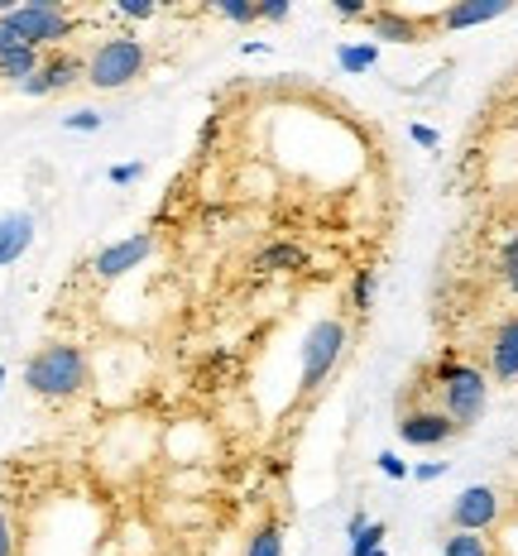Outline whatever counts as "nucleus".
Listing matches in <instances>:
<instances>
[{
  "mask_svg": "<svg viewBox=\"0 0 518 556\" xmlns=\"http://www.w3.org/2000/svg\"><path fill=\"white\" fill-rule=\"evenodd\" d=\"M91 369L83 345H67V341H49L25 361V389L34 399H49V403H67L87 389Z\"/></svg>",
  "mask_w": 518,
  "mask_h": 556,
  "instance_id": "nucleus-1",
  "label": "nucleus"
},
{
  "mask_svg": "<svg viewBox=\"0 0 518 556\" xmlns=\"http://www.w3.org/2000/svg\"><path fill=\"white\" fill-rule=\"evenodd\" d=\"M437 408L452 417L460 432L476 427L480 417H485V408H490V375L446 355V361L437 365Z\"/></svg>",
  "mask_w": 518,
  "mask_h": 556,
  "instance_id": "nucleus-2",
  "label": "nucleus"
},
{
  "mask_svg": "<svg viewBox=\"0 0 518 556\" xmlns=\"http://www.w3.org/2000/svg\"><path fill=\"white\" fill-rule=\"evenodd\" d=\"M144 67H149V43L135 39V34H111L87 53V83L97 91H121L135 77H144Z\"/></svg>",
  "mask_w": 518,
  "mask_h": 556,
  "instance_id": "nucleus-3",
  "label": "nucleus"
},
{
  "mask_svg": "<svg viewBox=\"0 0 518 556\" xmlns=\"http://www.w3.org/2000/svg\"><path fill=\"white\" fill-rule=\"evenodd\" d=\"M5 25L15 29L29 49H39V53L53 49L58 53L67 39H73L77 20H73V10L58 5V0H25V5H10L5 10Z\"/></svg>",
  "mask_w": 518,
  "mask_h": 556,
  "instance_id": "nucleus-4",
  "label": "nucleus"
},
{
  "mask_svg": "<svg viewBox=\"0 0 518 556\" xmlns=\"http://www.w3.org/2000/svg\"><path fill=\"white\" fill-rule=\"evenodd\" d=\"M345 345H351V331H345L341 317H321L307 327V336H303V389L307 393H317L327 384V375L341 365Z\"/></svg>",
  "mask_w": 518,
  "mask_h": 556,
  "instance_id": "nucleus-5",
  "label": "nucleus"
},
{
  "mask_svg": "<svg viewBox=\"0 0 518 556\" xmlns=\"http://www.w3.org/2000/svg\"><path fill=\"white\" fill-rule=\"evenodd\" d=\"M154 254V236L149 230H135V236H125V240H115V245H106L91 260V274L101 278V283H115V278H125L130 269H140V264Z\"/></svg>",
  "mask_w": 518,
  "mask_h": 556,
  "instance_id": "nucleus-6",
  "label": "nucleus"
},
{
  "mask_svg": "<svg viewBox=\"0 0 518 556\" xmlns=\"http://www.w3.org/2000/svg\"><path fill=\"white\" fill-rule=\"evenodd\" d=\"M500 523V490L470 484L452 500V532H490Z\"/></svg>",
  "mask_w": 518,
  "mask_h": 556,
  "instance_id": "nucleus-7",
  "label": "nucleus"
},
{
  "mask_svg": "<svg viewBox=\"0 0 518 556\" xmlns=\"http://www.w3.org/2000/svg\"><path fill=\"white\" fill-rule=\"evenodd\" d=\"M456 432H460V427L442 408H408L399 417V437L408 446H446Z\"/></svg>",
  "mask_w": 518,
  "mask_h": 556,
  "instance_id": "nucleus-8",
  "label": "nucleus"
},
{
  "mask_svg": "<svg viewBox=\"0 0 518 556\" xmlns=\"http://www.w3.org/2000/svg\"><path fill=\"white\" fill-rule=\"evenodd\" d=\"M514 0H456V5H446L442 15L432 20L437 29H476V25H490V20L509 15Z\"/></svg>",
  "mask_w": 518,
  "mask_h": 556,
  "instance_id": "nucleus-9",
  "label": "nucleus"
},
{
  "mask_svg": "<svg viewBox=\"0 0 518 556\" xmlns=\"http://www.w3.org/2000/svg\"><path fill=\"white\" fill-rule=\"evenodd\" d=\"M490 379L494 384H514L518 379V317H504L490 336Z\"/></svg>",
  "mask_w": 518,
  "mask_h": 556,
  "instance_id": "nucleus-10",
  "label": "nucleus"
},
{
  "mask_svg": "<svg viewBox=\"0 0 518 556\" xmlns=\"http://www.w3.org/2000/svg\"><path fill=\"white\" fill-rule=\"evenodd\" d=\"M39 77H43V87H49V97H58V91L87 83V58H83V53H63V49H58V53H43Z\"/></svg>",
  "mask_w": 518,
  "mask_h": 556,
  "instance_id": "nucleus-11",
  "label": "nucleus"
},
{
  "mask_svg": "<svg viewBox=\"0 0 518 556\" xmlns=\"http://www.w3.org/2000/svg\"><path fill=\"white\" fill-rule=\"evenodd\" d=\"M34 245V216L29 212H0V269L15 264Z\"/></svg>",
  "mask_w": 518,
  "mask_h": 556,
  "instance_id": "nucleus-12",
  "label": "nucleus"
},
{
  "mask_svg": "<svg viewBox=\"0 0 518 556\" xmlns=\"http://www.w3.org/2000/svg\"><path fill=\"white\" fill-rule=\"evenodd\" d=\"M365 25H370L375 39H389V43H422V25H418V20H408L403 10H370V15H365Z\"/></svg>",
  "mask_w": 518,
  "mask_h": 556,
  "instance_id": "nucleus-13",
  "label": "nucleus"
},
{
  "mask_svg": "<svg viewBox=\"0 0 518 556\" xmlns=\"http://www.w3.org/2000/svg\"><path fill=\"white\" fill-rule=\"evenodd\" d=\"M43 67V53L39 49H29V43H20V49H10L5 58H0V83H10V87H20V83H29L34 73Z\"/></svg>",
  "mask_w": 518,
  "mask_h": 556,
  "instance_id": "nucleus-14",
  "label": "nucleus"
},
{
  "mask_svg": "<svg viewBox=\"0 0 518 556\" xmlns=\"http://www.w3.org/2000/svg\"><path fill=\"white\" fill-rule=\"evenodd\" d=\"M255 264H260V269H269V274L307 269V250H303V245H293V240H279V245H264V250L255 254Z\"/></svg>",
  "mask_w": 518,
  "mask_h": 556,
  "instance_id": "nucleus-15",
  "label": "nucleus"
},
{
  "mask_svg": "<svg viewBox=\"0 0 518 556\" xmlns=\"http://www.w3.org/2000/svg\"><path fill=\"white\" fill-rule=\"evenodd\" d=\"M337 63L345 67V73H370V67L379 63V43H341Z\"/></svg>",
  "mask_w": 518,
  "mask_h": 556,
  "instance_id": "nucleus-16",
  "label": "nucleus"
},
{
  "mask_svg": "<svg viewBox=\"0 0 518 556\" xmlns=\"http://www.w3.org/2000/svg\"><path fill=\"white\" fill-rule=\"evenodd\" d=\"M442 556H494V547L485 532H452L442 542Z\"/></svg>",
  "mask_w": 518,
  "mask_h": 556,
  "instance_id": "nucleus-17",
  "label": "nucleus"
},
{
  "mask_svg": "<svg viewBox=\"0 0 518 556\" xmlns=\"http://www.w3.org/2000/svg\"><path fill=\"white\" fill-rule=\"evenodd\" d=\"M245 556H283V528H279V523L255 528V538H250Z\"/></svg>",
  "mask_w": 518,
  "mask_h": 556,
  "instance_id": "nucleus-18",
  "label": "nucleus"
},
{
  "mask_svg": "<svg viewBox=\"0 0 518 556\" xmlns=\"http://www.w3.org/2000/svg\"><path fill=\"white\" fill-rule=\"evenodd\" d=\"M351 307L361 312V317L375 307V269H355V278H351Z\"/></svg>",
  "mask_w": 518,
  "mask_h": 556,
  "instance_id": "nucleus-19",
  "label": "nucleus"
},
{
  "mask_svg": "<svg viewBox=\"0 0 518 556\" xmlns=\"http://www.w3.org/2000/svg\"><path fill=\"white\" fill-rule=\"evenodd\" d=\"M384 538H389V528L375 518V523L365 528L361 538H351V556H375V552H384Z\"/></svg>",
  "mask_w": 518,
  "mask_h": 556,
  "instance_id": "nucleus-20",
  "label": "nucleus"
},
{
  "mask_svg": "<svg viewBox=\"0 0 518 556\" xmlns=\"http://www.w3.org/2000/svg\"><path fill=\"white\" fill-rule=\"evenodd\" d=\"M216 10H222L230 25H250V20H260V5H250V0H216Z\"/></svg>",
  "mask_w": 518,
  "mask_h": 556,
  "instance_id": "nucleus-21",
  "label": "nucleus"
},
{
  "mask_svg": "<svg viewBox=\"0 0 518 556\" xmlns=\"http://www.w3.org/2000/svg\"><path fill=\"white\" fill-rule=\"evenodd\" d=\"M500 269H504V283H509V293H518V236L504 240V250H500Z\"/></svg>",
  "mask_w": 518,
  "mask_h": 556,
  "instance_id": "nucleus-22",
  "label": "nucleus"
},
{
  "mask_svg": "<svg viewBox=\"0 0 518 556\" xmlns=\"http://www.w3.org/2000/svg\"><path fill=\"white\" fill-rule=\"evenodd\" d=\"M63 125H67V130H77V135H97L101 130V115L97 111H73V115H63Z\"/></svg>",
  "mask_w": 518,
  "mask_h": 556,
  "instance_id": "nucleus-23",
  "label": "nucleus"
},
{
  "mask_svg": "<svg viewBox=\"0 0 518 556\" xmlns=\"http://www.w3.org/2000/svg\"><path fill=\"white\" fill-rule=\"evenodd\" d=\"M115 10H121L125 20H154V15H159V5H154V0H121V5H115Z\"/></svg>",
  "mask_w": 518,
  "mask_h": 556,
  "instance_id": "nucleus-24",
  "label": "nucleus"
},
{
  "mask_svg": "<svg viewBox=\"0 0 518 556\" xmlns=\"http://www.w3.org/2000/svg\"><path fill=\"white\" fill-rule=\"evenodd\" d=\"M144 178V164H115L111 168V182L115 188H130V182H140Z\"/></svg>",
  "mask_w": 518,
  "mask_h": 556,
  "instance_id": "nucleus-25",
  "label": "nucleus"
},
{
  "mask_svg": "<svg viewBox=\"0 0 518 556\" xmlns=\"http://www.w3.org/2000/svg\"><path fill=\"white\" fill-rule=\"evenodd\" d=\"M379 470H384L389 480H408V475H413V470H408V460H399L394 451H384V456H379Z\"/></svg>",
  "mask_w": 518,
  "mask_h": 556,
  "instance_id": "nucleus-26",
  "label": "nucleus"
},
{
  "mask_svg": "<svg viewBox=\"0 0 518 556\" xmlns=\"http://www.w3.org/2000/svg\"><path fill=\"white\" fill-rule=\"evenodd\" d=\"M446 475V460H422V466H413V480L418 484H432V480H442Z\"/></svg>",
  "mask_w": 518,
  "mask_h": 556,
  "instance_id": "nucleus-27",
  "label": "nucleus"
},
{
  "mask_svg": "<svg viewBox=\"0 0 518 556\" xmlns=\"http://www.w3.org/2000/svg\"><path fill=\"white\" fill-rule=\"evenodd\" d=\"M0 556H15V523L5 508H0Z\"/></svg>",
  "mask_w": 518,
  "mask_h": 556,
  "instance_id": "nucleus-28",
  "label": "nucleus"
},
{
  "mask_svg": "<svg viewBox=\"0 0 518 556\" xmlns=\"http://www.w3.org/2000/svg\"><path fill=\"white\" fill-rule=\"evenodd\" d=\"M260 20H269V25H283V20H288V0H264Z\"/></svg>",
  "mask_w": 518,
  "mask_h": 556,
  "instance_id": "nucleus-29",
  "label": "nucleus"
},
{
  "mask_svg": "<svg viewBox=\"0 0 518 556\" xmlns=\"http://www.w3.org/2000/svg\"><path fill=\"white\" fill-rule=\"evenodd\" d=\"M331 10H337L341 20H365V15H370V10H365L361 0H337V5H331Z\"/></svg>",
  "mask_w": 518,
  "mask_h": 556,
  "instance_id": "nucleus-30",
  "label": "nucleus"
},
{
  "mask_svg": "<svg viewBox=\"0 0 518 556\" xmlns=\"http://www.w3.org/2000/svg\"><path fill=\"white\" fill-rule=\"evenodd\" d=\"M20 43H25V39H20V34L5 25V15H0V58H5L10 49H20Z\"/></svg>",
  "mask_w": 518,
  "mask_h": 556,
  "instance_id": "nucleus-31",
  "label": "nucleus"
},
{
  "mask_svg": "<svg viewBox=\"0 0 518 556\" xmlns=\"http://www.w3.org/2000/svg\"><path fill=\"white\" fill-rule=\"evenodd\" d=\"M408 135L418 139L422 149H437V130H432V125H408Z\"/></svg>",
  "mask_w": 518,
  "mask_h": 556,
  "instance_id": "nucleus-32",
  "label": "nucleus"
},
{
  "mask_svg": "<svg viewBox=\"0 0 518 556\" xmlns=\"http://www.w3.org/2000/svg\"><path fill=\"white\" fill-rule=\"evenodd\" d=\"M365 528H370V518H365V514H351V523H345V532H351V538H361Z\"/></svg>",
  "mask_w": 518,
  "mask_h": 556,
  "instance_id": "nucleus-33",
  "label": "nucleus"
},
{
  "mask_svg": "<svg viewBox=\"0 0 518 556\" xmlns=\"http://www.w3.org/2000/svg\"><path fill=\"white\" fill-rule=\"evenodd\" d=\"M0 389H5V365H0Z\"/></svg>",
  "mask_w": 518,
  "mask_h": 556,
  "instance_id": "nucleus-34",
  "label": "nucleus"
},
{
  "mask_svg": "<svg viewBox=\"0 0 518 556\" xmlns=\"http://www.w3.org/2000/svg\"><path fill=\"white\" fill-rule=\"evenodd\" d=\"M375 556H389V552H375Z\"/></svg>",
  "mask_w": 518,
  "mask_h": 556,
  "instance_id": "nucleus-35",
  "label": "nucleus"
}]
</instances>
